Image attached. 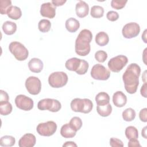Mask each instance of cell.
<instances>
[{
    "label": "cell",
    "instance_id": "16",
    "mask_svg": "<svg viewBox=\"0 0 147 147\" xmlns=\"http://www.w3.org/2000/svg\"><path fill=\"white\" fill-rule=\"evenodd\" d=\"M76 14L80 18H84L87 16L89 12L88 5L83 1H79L75 6Z\"/></svg>",
    "mask_w": 147,
    "mask_h": 147
},
{
    "label": "cell",
    "instance_id": "18",
    "mask_svg": "<svg viewBox=\"0 0 147 147\" xmlns=\"http://www.w3.org/2000/svg\"><path fill=\"white\" fill-rule=\"evenodd\" d=\"M42 61L38 58H32L28 63V67L30 71L34 73H39L43 69Z\"/></svg>",
    "mask_w": 147,
    "mask_h": 147
},
{
    "label": "cell",
    "instance_id": "1",
    "mask_svg": "<svg viewBox=\"0 0 147 147\" xmlns=\"http://www.w3.org/2000/svg\"><path fill=\"white\" fill-rule=\"evenodd\" d=\"M141 74V68L136 63H131L126 68L122 75L126 91L130 94H134L139 85V76Z\"/></svg>",
    "mask_w": 147,
    "mask_h": 147
},
{
    "label": "cell",
    "instance_id": "38",
    "mask_svg": "<svg viewBox=\"0 0 147 147\" xmlns=\"http://www.w3.org/2000/svg\"><path fill=\"white\" fill-rule=\"evenodd\" d=\"M9 96L8 95V94L6 91L2 90H0V103L7 102H9Z\"/></svg>",
    "mask_w": 147,
    "mask_h": 147
},
{
    "label": "cell",
    "instance_id": "33",
    "mask_svg": "<svg viewBox=\"0 0 147 147\" xmlns=\"http://www.w3.org/2000/svg\"><path fill=\"white\" fill-rule=\"evenodd\" d=\"M69 124L76 131H78L82 126V121L80 118L78 117H74L71 119Z\"/></svg>",
    "mask_w": 147,
    "mask_h": 147
},
{
    "label": "cell",
    "instance_id": "29",
    "mask_svg": "<svg viewBox=\"0 0 147 147\" xmlns=\"http://www.w3.org/2000/svg\"><path fill=\"white\" fill-rule=\"evenodd\" d=\"M90 14L93 18H101L103 16L104 14V9L100 6L94 5L91 7Z\"/></svg>",
    "mask_w": 147,
    "mask_h": 147
},
{
    "label": "cell",
    "instance_id": "7",
    "mask_svg": "<svg viewBox=\"0 0 147 147\" xmlns=\"http://www.w3.org/2000/svg\"><path fill=\"white\" fill-rule=\"evenodd\" d=\"M128 59L126 56L120 55L111 58L108 62L109 68L113 72H119L127 64Z\"/></svg>",
    "mask_w": 147,
    "mask_h": 147
},
{
    "label": "cell",
    "instance_id": "26",
    "mask_svg": "<svg viewBox=\"0 0 147 147\" xmlns=\"http://www.w3.org/2000/svg\"><path fill=\"white\" fill-rule=\"evenodd\" d=\"M125 136L129 140L137 139L138 137V131L137 129L133 126H127L125 131Z\"/></svg>",
    "mask_w": 147,
    "mask_h": 147
},
{
    "label": "cell",
    "instance_id": "20",
    "mask_svg": "<svg viewBox=\"0 0 147 147\" xmlns=\"http://www.w3.org/2000/svg\"><path fill=\"white\" fill-rule=\"evenodd\" d=\"M65 26V28L69 32L74 33L79 29L80 27V23L79 21L75 18L71 17L66 20Z\"/></svg>",
    "mask_w": 147,
    "mask_h": 147
},
{
    "label": "cell",
    "instance_id": "3",
    "mask_svg": "<svg viewBox=\"0 0 147 147\" xmlns=\"http://www.w3.org/2000/svg\"><path fill=\"white\" fill-rule=\"evenodd\" d=\"M70 106L72 110L75 112L87 114L91 111L93 107V103L89 99L77 98L72 100Z\"/></svg>",
    "mask_w": 147,
    "mask_h": 147
},
{
    "label": "cell",
    "instance_id": "40",
    "mask_svg": "<svg viewBox=\"0 0 147 147\" xmlns=\"http://www.w3.org/2000/svg\"><path fill=\"white\" fill-rule=\"evenodd\" d=\"M127 146L129 147L134 146H141L139 141L137 139H130L128 142Z\"/></svg>",
    "mask_w": 147,
    "mask_h": 147
},
{
    "label": "cell",
    "instance_id": "43",
    "mask_svg": "<svg viewBox=\"0 0 147 147\" xmlns=\"http://www.w3.org/2000/svg\"><path fill=\"white\" fill-rule=\"evenodd\" d=\"M63 147H65V146H77V145L73 141H67L65 142L63 145Z\"/></svg>",
    "mask_w": 147,
    "mask_h": 147
},
{
    "label": "cell",
    "instance_id": "36",
    "mask_svg": "<svg viewBox=\"0 0 147 147\" xmlns=\"http://www.w3.org/2000/svg\"><path fill=\"white\" fill-rule=\"evenodd\" d=\"M106 17L110 21H115L118 19L119 14L117 11L111 10L107 13Z\"/></svg>",
    "mask_w": 147,
    "mask_h": 147
},
{
    "label": "cell",
    "instance_id": "17",
    "mask_svg": "<svg viewBox=\"0 0 147 147\" xmlns=\"http://www.w3.org/2000/svg\"><path fill=\"white\" fill-rule=\"evenodd\" d=\"M82 61V59L77 57H72L66 61L65 67L68 70L76 72L81 66Z\"/></svg>",
    "mask_w": 147,
    "mask_h": 147
},
{
    "label": "cell",
    "instance_id": "14",
    "mask_svg": "<svg viewBox=\"0 0 147 147\" xmlns=\"http://www.w3.org/2000/svg\"><path fill=\"white\" fill-rule=\"evenodd\" d=\"M36 138L34 134L32 133H26L18 141V146L20 147H33L35 145Z\"/></svg>",
    "mask_w": 147,
    "mask_h": 147
},
{
    "label": "cell",
    "instance_id": "6",
    "mask_svg": "<svg viewBox=\"0 0 147 147\" xmlns=\"http://www.w3.org/2000/svg\"><path fill=\"white\" fill-rule=\"evenodd\" d=\"M37 108L40 110H48L51 112H57L61 108L60 102L56 99L45 98L40 100L37 103Z\"/></svg>",
    "mask_w": 147,
    "mask_h": 147
},
{
    "label": "cell",
    "instance_id": "42",
    "mask_svg": "<svg viewBox=\"0 0 147 147\" xmlns=\"http://www.w3.org/2000/svg\"><path fill=\"white\" fill-rule=\"evenodd\" d=\"M140 92L142 96H144V98L147 97V96H146V82H144V83L141 87Z\"/></svg>",
    "mask_w": 147,
    "mask_h": 147
},
{
    "label": "cell",
    "instance_id": "28",
    "mask_svg": "<svg viewBox=\"0 0 147 147\" xmlns=\"http://www.w3.org/2000/svg\"><path fill=\"white\" fill-rule=\"evenodd\" d=\"M122 115L124 121L130 122L134 119L136 114L134 109L132 108H127L122 112Z\"/></svg>",
    "mask_w": 147,
    "mask_h": 147
},
{
    "label": "cell",
    "instance_id": "25",
    "mask_svg": "<svg viewBox=\"0 0 147 147\" xmlns=\"http://www.w3.org/2000/svg\"><path fill=\"white\" fill-rule=\"evenodd\" d=\"M95 102L97 105H104L109 103L110 96L105 92H100L95 96Z\"/></svg>",
    "mask_w": 147,
    "mask_h": 147
},
{
    "label": "cell",
    "instance_id": "39",
    "mask_svg": "<svg viewBox=\"0 0 147 147\" xmlns=\"http://www.w3.org/2000/svg\"><path fill=\"white\" fill-rule=\"evenodd\" d=\"M139 118L141 121L144 122H147V109L146 108H144L140 110L139 113Z\"/></svg>",
    "mask_w": 147,
    "mask_h": 147
},
{
    "label": "cell",
    "instance_id": "10",
    "mask_svg": "<svg viewBox=\"0 0 147 147\" xmlns=\"http://www.w3.org/2000/svg\"><path fill=\"white\" fill-rule=\"evenodd\" d=\"M25 85L28 92L32 95H37L41 91V82L37 77L29 76L26 79Z\"/></svg>",
    "mask_w": 147,
    "mask_h": 147
},
{
    "label": "cell",
    "instance_id": "31",
    "mask_svg": "<svg viewBox=\"0 0 147 147\" xmlns=\"http://www.w3.org/2000/svg\"><path fill=\"white\" fill-rule=\"evenodd\" d=\"M12 109V105L9 102L0 103V114L2 115H9L11 113Z\"/></svg>",
    "mask_w": 147,
    "mask_h": 147
},
{
    "label": "cell",
    "instance_id": "22",
    "mask_svg": "<svg viewBox=\"0 0 147 147\" xmlns=\"http://www.w3.org/2000/svg\"><path fill=\"white\" fill-rule=\"evenodd\" d=\"M95 41L98 45L103 47L109 43V37L108 34L106 32H99L96 34Z\"/></svg>",
    "mask_w": 147,
    "mask_h": 147
},
{
    "label": "cell",
    "instance_id": "24",
    "mask_svg": "<svg viewBox=\"0 0 147 147\" xmlns=\"http://www.w3.org/2000/svg\"><path fill=\"white\" fill-rule=\"evenodd\" d=\"M7 16L13 20H18L22 16V11L20 7L17 6H11L7 12Z\"/></svg>",
    "mask_w": 147,
    "mask_h": 147
},
{
    "label": "cell",
    "instance_id": "8",
    "mask_svg": "<svg viewBox=\"0 0 147 147\" xmlns=\"http://www.w3.org/2000/svg\"><path fill=\"white\" fill-rule=\"evenodd\" d=\"M57 124L53 121L40 123L36 127L38 134L42 136L49 137L52 136L57 130Z\"/></svg>",
    "mask_w": 147,
    "mask_h": 147
},
{
    "label": "cell",
    "instance_id": "15",
    "mask_svg": "<svg viewBox=\"0 0 147 147\" xmlns=\"http://www.w3.org/2000/svg\"><path fill=\"white\" fill-rule=\"evenodd\" d=\"M113 102L116 107H122L127 103V97L123 92L116 91L113 95Z\"/></svg>",
    "mask_w": 147,
    "mask_h": 147
},
{
    "label": "cell",
    "instance_id": "4",
    "mask_svg": "<svg viewBox=\"0 0 147 147\" xmlns=\"http://www.w3.org/2000/svg\"><path fill=\"white\" fill-rule=\"evenodd\" d=\"M9 49L18 61H24L28 57L29 51L28 49L20 42L13 41L10 42L9 45Z\"/></svg>",
    "mask_w": 147,
    "mask_h": 147
},
{
    "label": "cell",
    "instance_id": "32",
    "mask_svg": "<svg viewBox=\"0 0 147 147\" xmlns=\"http://www.w3.org/2000/svg\"><path fill=\"white\" fill-rule=\"evenodd\" d=\"M11 1L10 0L0 1V13L1 14H7L9 8L11 6Z\"/></svg>",
    "mask_w": 147,
    "mask_h": 147
},
{
    "label": "cell",
    "instance_id": "12",
    "mask_svg": "<svg viewBox=\"0 0 147 147\" xmlns=\"http://www.w3.org/2000/svg\"><path fill=\"white\" fill-rule=\"evenodd\" d=\"M16 106L22 110L29 111L33 107L34 102L32 98L22 94L17 95L15 98Z\"/></svg>",
    "mask_w": 147,
    "mask_h": 147
},
{
    "label": "cell",
    "instance_id": "19",
    "mask_svg": "<svg viewBox=\"0 0 147 147\" xmlns=\"http://www.w3.org/2000/svg\"><path fill=\"white\" fill-rule=\"evenodd\" d=\"M76 131L70 126L69 123L63 125L60 129V134L62 137L66 138H73L75 136Z\"/></svg>",
    "mask_w": 147,
    "mask_h": 147
},
{
    "label": "cell",
    "instance_id": "41",
    "mask_svg": "<svg viewBox=\"0 0 147 147\" xmlns=\"http://www.w3.org/2000/svg\"><path fill=\"white\" fill-rule=\"evenodd\" d=\"M66 2L65 0H52L51 1V3L55 6H60L63 5Z\"/></svg>",
    "mask_w": 147,
    "mask_h": 147
},
{
    "label": "cell",
    "instance_id": "11",
    "mask_svg": "<svg viewBox=\"0 0 147 147\" xmlns=\"http://www.w3.org/2000/svg\"><path fill=\"white\" fill-rule=\"evenodd\" d=\"M140 32V26L136 22H129L125 24L122 30L123 36L126 38L137 37Z\"/></svg>",
    "mask_w": 147,
    "mask_h": 147
},
{
    "label": "cell",
    "instance_id": "9",
    "mask_svg": "<svg viewBox=\"0 0 147 147\" xmlns=\"http://www.w3.org/2000/svg\"><path fill=\"white\" fill-rule=\"evenodd\" d=\"M90 74L93 79L99 80H106L110 76L109 70L100 64L94 65L91 69Z\"/></svg>",
    "mask_w": 147,
    "mask_h": 147
},
{
    "label": "cell",
    "instance_id": "21",
    "mask_svg": "<svg viewBox=\"0 0 147 147\" xmlns=\"http://www.w3.org/2000/svg\"><path fill=\"white\" fill-rule=\"evenodd\" d=\"M2 30L7 35H11L17 30V25L15 22L10 21H5L2 25Z\"/></svg>",
    "mask_w": 147,
    "mask_h": 147
},
{
    "label": "cell",
    "instance_id": "23",
    "mask_svg": "<svg viewBox=\"0 0 147 147\" xmlns=\"http://www.w3.org/2000/svg\"><path fill=\"white\" fill-rule=\"evenodd\" d=\"M96 111L100 116L103 117H108L112 112V107L110 103L104 105H97Z\"/></svg>",
    "mask_w": 147,
    "mask_h": 147
},
{
    "label": "cell",
    "instance_id": "35",
    "mask_svg": "<svg viewBox=\"0 0 147 147\" xmlns=\"http://www.w3.org/2000/svg\"><path fill=\"white\" fill-rule=\"evenodd\" d=\"M107 53L102 50L98 51L95 53V59L99 63H103L107 58Z\"/></svg>",
    "mask_w": 147,
    "mask_h": 147
},
{
    "label": "cell",
    "instance_id": "30",
    "mask_svg": "<svg viewBox=\"0 0 147 147\" xmlns=\"http://www.w3.org/2000/svg\"><path fill=\"white\" fill-rule=\"evenodd\" d=\"M51 28V23L48 20H41L38 24V28L39 30L42 33H46L49 31Z\"/></svg>",
    "mask_w": 147,
    "mask_h": 147
},
{
    "label": "cell",
    "instance_id": "13",
    "mask_svg": "<svg viewBox=\"0 0 147 147\" xmlns=\"http://www.w3.org/2000/svg\"><path fill=\"white\" fill-rule=\"evenodd\" d=\"M40 12L42 17L53 18L56 15V7L51 2L43 3L41 5Z\"/></svg>",
    "mask_w": 147,
    "mask_h": 147
},
{
    "label": "cell",
    "instance_id": "2",
    "mask_svg": "<svg viewBox=\"0 0 147 147\" xmlns=\"http://www.w3.org/2000/svg\"><path fill=\"white\" fill-rule=\"evenodd\" d=\"M92 39V34L90 30L87 29L82 30L75 40V50L76 53L80 56L87 55L91 50L90 44Z\"/></svg>",
    "mask_w": 147,
    "mask_h": 147
},
{
    "label": "cell",
    "instance_id": "27",
    "mask_svg": "<svg viewBox=\"0 0 147 147\" xmlns=\"http://www.w3.org/2000/svg\"><path fill=\"white\" fill-rule=\"evenodd\" d=\"M16 139L11 136H4L1 138L0 145L5 147L12 146L15 144Z\"/></svg>",
    "mask_w": 147,
    "mask_h": 147
},
{
    "label": "cell",
    "instance_id": "37",
    "mask_svg": "<svg viewBox=\"0 0 147 147\" xmlns=\"http://www.w3.org/2000/svg\"><path fill=\"white\" fill-rule=\"evenodd\" d=\"M110 145L112 147H116V146H123V144L122 141L118 139L117 138L112 137L110 139Z\"/></svg>",
    "mask_w": 147,
    "mask_h": 147
},
{
    "label": "cell",
    "instance_id": "34",
    "mask_svg": "<svg viewBox=\"0 0 147 147\" xmlns=\"http://www.w3.org/2000/svg\"><path fill=\"white\" fill-rule=\"evenodd\" d=\"M127 2V0H112L111 1V6L115 9L120 10L125 6Z\"/></svg>",
    "mask_w": 147,
    "mask_h": 147
},
{
    "label": "cell",
    "instance_id": "44",
    "mask_svg": "<svg viewBox=\"0 0 147 147\" xmlns=\"http://www.w3.org/2000/svg\"><path fill=\"white\" fill-rule=\"evenodd\" d=\"M146 126H145L143 129H142V131H141V135L144 137V138H145V139H146L147 138H146Z\"/></svg>",
    "mask_w": 147,
    "mask_h": 147
},
{
    "label": "cell",
    "instance_id": "5",
    "mask_svg": "<svg viewBox=\"0 0 147 147\" xmlns=\"http://www.w3.org/2000/svg\"><path fill=\"white\" fill-rule=\"evenodd\" d=\"M68 76L63 71L52 72L48 77V83L53 88H61L67 83Z\"/></svg>",
    "mask_w": 147,
    "mask_h": 147
},
{
    "label": "cell",
    "instance_id": "45",
    "mask_svg": "<svg viewBox=\"0 0 147 147\" xmlns=\"http://www.w3.org/2000/svg\"><path fill=\"white\" fill-rule=\"evenodd\" d=\"M146 31H147V30L146 29H145V30H144V33L142 34V39L144 40V42H145V43H146L147 42V41H146Z\"/></svg>",
    "mask_w": 147,
    "mask_h": 147
}]
</instances>
